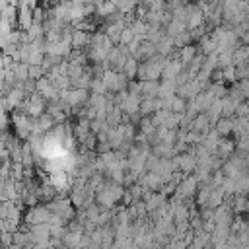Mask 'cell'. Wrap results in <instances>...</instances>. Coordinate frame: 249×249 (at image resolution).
<instances>
[{"instance_id":"1","label":"cell","mask_w":249,"mask_h":249,"mask_svg":"<svg viewBox=\"0 0 249 249\" xmlns=\"http://www.w3.org/2000/svg\"><path fill=\"white\" fill-rule=\"evenodd\" d=\"M51 208L49 206H29V210L23 214V224L27 226H35V224H49L51 218Z\"/></svg>"},{"instance_id":"2","label":"cell","mask_w":249,"mask_h":249,"mask_svg":"<svg viewBox=\"0 0 249 249\" xmlns=\"http://www.w3.org/2000/svg\"><path fill=\"white\" fill-rule=\"evenodd\" d=\"M82 237H84L82 231H68L66 237H64V245H66L68 249H76V247H80Z\"/></svg>"},{"instance_id":"3","label":"cell","mask_w":249,"mask_h":249,"mask_svg":"<svg viewBox=\"0 0 249 249\" xmlns=\"http://www.w3.org/2000/svg\"><path fill=\"white\" fill-rule=\"evenodd\" d=\"M235 117L237 119H249V101H241L237 107H235Z\"/></svg>"},{"instance_id":"4","label":"cell","mask_w":249,"mask_h":249,"mask_svg":"<svg viewBox=\"0 0 249 249\" xmlns=\"http://www.w3.org/2000/svg\"><path fill=\"white\" fill-rule=\"evenodd\" d=\"M86 43H88V35H86V33H82V31L74 33V37H72V47H84Z\"/></svg>"},{"instance_id":"5","label":"cell","mask_w":249,"mask_h":249,"mask_svg":"<svg viewBox=\"0 0 249 249\" xmlns=\"http://www.w3.org/2000/svg\"><path fill=\"white\" fill-rule=\"evenodd\" d=\"M163 249H187V245L183 241H179V239H171Z\"/></svg>"},{"instance_id":"6","label":"cell","mask_w":249,"mask_h":249,"mask_svg":"<svg viewBox=\"0 0 249 249\" xmlns=\"http://www.w3.org/2000/svg\"><path fill=\"white\" fill-rule=\"evenodd\" d=\"M146 249H163V245H161V243H158V241H154V243H150Z\"/></svg>"},{"instance_id":"7","label":"cell","mask_w":249,"mask_h":249,"mask_svg":"<svg viewBox=\"0 0 249 249\" xmlns=\"http://www.w3.org/2000/svg\"><path fill=\"white\" fill-rule=\"evenodd\" d=\"M88 249H103V245H101V243H93V241H91V245H89Z\"/></svg>"},{"instance_id":"8","label":"cell","mask_w":249,"mask_h":249,"mask_svg":"<svg viewBox=\"0 0 249 249\" xmlns=\"http://www.w3.org/2000/svg\"><path fill=\"white\" fill-rule=\"evenodd\" d=\"M8 249H23V245H19V243H12Z\"/></svg>"},{"instance_id":"9","label":"cell","mask_w":249,"mask_h":249,"mask_svg":"<svg viewBox=\"0 0 249 249\" xmlns=\"http://www.w3.org/2000/svg\"><path fill=\"white\" fill-rule=\"evenodd\" d=\"M23 249H25V247H23Z\"/></svg>"}]
</instances>
